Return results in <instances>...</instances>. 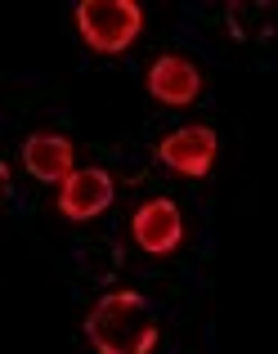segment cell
<instances>
[{
    "label": "cell",
    "mask_w": 278,
    "mask_h": 354,
    "mask_svg": "<svg viewBox=\"0 0 278 354\" xmlns=\"http://www.w3.org/2000/svg\"><path fill=\"white\" fill-rule=\"evenodd\" d=\"M144 86L162 108H189V104H198V95H202V68L189 54H157L148 77H144Z\"/></svg>",
    "instance_id": "5"
},
{
    "label": "cell",
    "mask_w": 278,
    "mask_h": 354,
    "mask_svg": "<svg viewBox=\"0 0 278 354\" xmlns=\"http://www.w3.org/2000/svg\"><path fill=\"white\" fill-rule=\"evenodd\" d=\"M72 18H77V36L95 54H126L144 32V9L135 0H81Z\"/></svg>",
    "instance_id": "2"
},
{
    "label": "cell",
    "mask_w": 278,
    "mask_h": 354,
    "mask_svg": "<svg viewBox=\"0 0 278 354\" xmlns=\"http://www.w3.org/2000/svg\"><path fill=\"white\" fill-rule=\"evenodd\" d=\"M225 32L238 45H270L278 41V5L274 0H229Z\"/></svg>",
    "instance_id": "8"
},
{
    "label": "cell",
    "mask_w": 278,
    "mask_h": 354,
    "mask_svg": "<svg viewBox=\"0 0 278 354\" xmlns=\"http://www.w3.org/2000/svg\"><path fill=\"white\" fill-rule=\"evenodd\" d=\"M216 157H220V135L211 126H175L171 135H162V144H157V162L171 175H184V180L211 175Z\"/></svg>",
    "instance_id": "3"
},
{
    "label": "cell",
    "mask_w": 278,
    "mask_h": 354,
    "mask_svg": "<svg viewBox=\"0 0 278 354\" xmlns=\"http://www.w3.org/2000/svg\"><path fill=\"white\" fill-rule=\"evenodd\" d=\"M86 341L95 354H153L162 328L144 292H104L86 314Z\"/></svg>",
    "instance_id": "1"
},
{
    "label": "cell",
    "mask_w": 278,
    "mask_h": 354,
    "mask_svg": "<svg viewBox=\"0 0 278 354\" xmlns=\"http://www.w3.org/2000/svg\"><path fill=\"white\" fill-rule=\"evenodd\" d=\"M23 171L36 184H63L77 171V148L68 135H54V130H36L23 139Z\"/></svg>",
    "instance_id": "7"
},
{
    "label": "cell",
    "mask_w": 278,
    "mask_h": 354,
    "mask_svg": "<svg viewBox=\"0 0 278 354\" xmlns=\"http://www.w3.org/2000/svg\"><path fill=\"white\" fill-rule=\"evenodd\" d=\"M131 238L148 256H171L184 242V216L171 198H148L144 207L131 216Z\"/></svg>",
    "instance_id": "6"
},
{
    "label": "cell",
    "mask_w": 278,
    "mask_h": 354,
    "mask_svg": "<svg viewBox=\"0 0 278 354\" xmlns=\"http://www.w3.org/2000/svg\"><path fill=\"white\" fill-rule=\"evenodd\" d=\"M117 198V184L113 175L104 171V166H81V171H72L68 180L59 184V198H54V207H59L63 220H72V225H86V220H99L108 207H113Z\"/></svg>",
    "instance_id": "4"
},
{
    "label": "cell",
    "mask_w": 278,
    "mask_h": 354,
    "mask_svg": "<svg viewBox=\"0 0 278 354\" xmlns=\"http://www.w3.org/2000/svg\"><path fill=\"white\" fill-rule=\"evenodd\" d=\"M77 269L90 283H113L117 269H122V247L113 238H86L77 247Z\"/></svg>",
    "instance_id": "9"
}]
</instances>
